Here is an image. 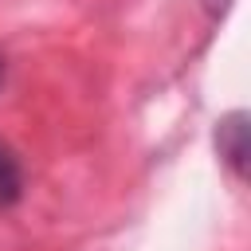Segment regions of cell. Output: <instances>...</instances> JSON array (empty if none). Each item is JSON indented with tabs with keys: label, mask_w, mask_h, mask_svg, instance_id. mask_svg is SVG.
<instances>
[{
	"label": "cell",
	"mask_w": 251,
	"mask_h": 251,
	"mask_svg": "<svg viewBox=\"0 0 251 251\" xmlns=\"http://www.w3.org/2000/svg\"><path fill=\"white\" fill-rule=\"evenodd\" d=\"M216 149L235 176L247 173V114L243 110H231L227 118L216 122Z\"/></svg>",
	"instance_id": "obj_1"
},
{
	"label": "cell",
	"mask_w": 251,
	"mask_h": 251,
	"mask_svg": "<svg viewBox=\"0 0 251 251\" xmlns=\"http://www.w3.org/2000/svg\"><path fill=\"white\" fill-rule=\"evenodd\" d=\"M20 196H24V165L12 153V145L0 141V208L20 204Z\"/></svg>",
	"instance_id": "obj_2"
},
{
	"label": "cell",
	"mask_w": 251,
	"mask_h": 251,
	"mask_svg": "<svg viewBox=\"0 0 251 251\" xmlns=\"http://www.w3.org/2000/svg\"><path fill=\"white\" fill-rule=\"evenodd\" d=\"M227 4H231V0H204L208 16H224V12H227Z\"/></svg>",
	"instance_id": "obj_3"
},
{
	"label": "cell",
	"mask_w": 251,
	"mask_h": 251,
	"mask_svg": "<svg viewBox=\"0 0 251 251\" xmlns=\"http://www.w3.org/2000/svg\"><path fill=\"white\" fill-rule=\"evenodd\" d=\"M4 71H8V67H4V55H0V86H4Z\"/></svg>",
	"instance_id": "obj_4"
}]
</instances>
